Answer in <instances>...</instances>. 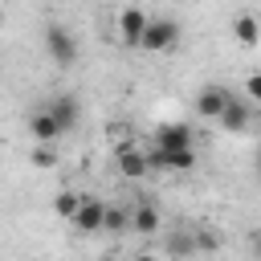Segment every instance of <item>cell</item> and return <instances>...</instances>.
<instances>
[{
    "label": "cell",
    "mask_w": 261,
    "mask_h": 261,
    "mask_svg": "<svg viewBox=\"0 0 261 261\" xmlns=\"http://www.w3.org/2000/svg\"><path fill=\"white\" fill-rule=\"evenodd\" d=\"M143 29H147V16H143L139 8H126V12L118 16V37H122V45H139Z\"/></svg>",
    "instance_id": "obj_12"
},
{
    "label": "cell",
    "mask_w": 261,
    "mask_h": 261,
    "mask_svg": "<svg viewBox=\"0 0 261 261\" xmlns=\"http://www.w3.org/2000/svg\"><path fill=\"white\" fill-rule=\"evenodd\" d=\"M77 204H82V196H77V192H61V196L53 200V212H57V216H65V220H73Z\"/></svg>",
    "instance_id": "obj_16"
},
{
    "label": "cell",
    "mask_w": 261,
    "mask_h": 261,
    "mask_svg": "<svg viewBox=\"0 0 261 261\" xmlns=\"http://www.w3.org/2000/svg\"><path fill=\"white\" fill-rule=\"evenodd\" d=\"M33 163H37V167H53V163H57V155H53V147H45V143H41V147L33 151Z\"/></svg>",
    "instance_id": "obj_17"
},
{
    "label": "cell",
    "mask_w": 261,
    "mask_h": 261,
    "mask_svg": "<svg viewBox=\"0 0 261 261\" xmlns=\"http://www.w3.org/2000/svg\"><path fill=\"white\" fill-rule=\"evenodd\" d=\"M102 212H106L102 200L82 196V204H77V212H73V228H77V232H102Z\"/></svg>",
    "instance_id": "obj_8"
},
{
    "label": "cell",
    "mask_w": 261,
    "mask_h": 261,
    "mask_svg": "<svg viewBox=\"0 0 261 261\" xmlns=\"http://www.w3.org/2000/svg\"><path fill=\"white\" fill-rule=\"evenodd\" d=\"M29 135H33V143H45V147L61 139L57 122L49 118V110H33V118H29Z\"/></svg>",
    "instance_id": "obj_10"
},
{
    "label": "cell",
    "mask_w": 261,
    "mask_h": 261,
    "mask_svg": "<svg viewBox=\"0 0 261 261\" xmlns=\"http://www.w3.org/2000/svg\"><path fill=\"white\" fill-rule=\"evenodd\" d=\"M126 228H130V232H139V237H155V232L163 228V216H159V208H155V204H139V208H130V212H126Z\"/></svg>",
    "instance_id": "obj_6"
},
{
    "label": "cell",
    "mask_w": 261,
    "mask_h": 261,
    "mask_svg": "<svg viewBox=\"0 0 261 261\" xmlns=\"http://www.w3.org/2000/svg\"><path fill=\"white\" fill-rule=\"evenodd\" d=\"M45 49H49V57L57 61V65H73L77 61V37L65 29V24H49L45 29Z\"/></svg>",
    "instance_id": "obj_2"
},
{
    "label": "cell",
    "mask_w": 261,
    "mask_h": 261,
    "mask_svg": "<svg viewBox=\"0 0 261 261\" xmlns=\"http://www.w3.org/2000/svg\"><path fill=\"white\" fill-rule=\"evenodd\" d=\"M155 147L159 151H184V147H192V126H184V122L155 126Z\"/></svg>",
    "instance_id": "obj_7"
},
{
    "label": "cell",
    "mask_w": 261,
    "mask_h": 261,
    "mask_svg": "<svg viewBox=\"0 0 261 261\" xmlns=\"http://www.w3.org/2000/svg\"><path fill=\"white\" fill-rule=\"evenodd\" d=\"M102 232H126V208H110L102 212Z\"/></svg>",
    "instance_id": "obj_15"
},
{
    "label": "cell",
    "mask_w": 261,
    "mask_h": 261,
    "mask_svg": "<svg viewBox=\"0 0 261 261\" xmlns=\"http://www.w3.org/2000/svg\"><path fill=\"white\" fill-rule=\"evenodd\" d=\"M114 159H118V171H122L126 179H143V175L151 171V167H147V159H143V151H135V147H126V143L118 147V155H114Z\"/></svg>",
    "instance_id": "obj_11"
},
{
    "label": "cell",
    "mask_w": 261,
    "mask_h": 261,
    "mask_svg": "<svg viewBox=\"0 0 261 261\" xmlns=\"http://www.w3.org/2000/svg\"><path fill=\"white\" fill-rule=\"evenodd\" d=\"M167 253L171 257H192L196 253V228L192 232H167Z\"/></svg>",
    "instance_id": "obj_14"
},
{
    "label": "cell",
    "mask_w": 261,
    "mask_h": 261,
    "mask_svg": "<svg viewBox=\"0 0 261 261\" xmlns=\"http://www.w3.org/2000/svg\"><path fill=\"white\" fill-rule=\"evenodd\" d=\"M135 261H159V257H155V253H139Z\"/></svg>",
    "instance_id": "obj_19"
},
{
    "label": "cell",
    "mask_w": 261,
    "mask_h": 261,
    "mask_svg": "<svg viewBox=\"0 0 261 261\" xmlns=\"http://www.w3.org/2000/svg\"><path fill=\"white\" fill-rule=\"evenodd\" d=\"M45 110H49V118L57 122V130H61V135H69V130L77 126V118H82V106H77V98H73V94H57Z\"/></svg>",
    "instance_id": "obj_4"
},
{
    "label": "cell",
    "mask_w": 261,
    "mask_h": 261,
    "mask_svg": "<svg viewBox=\"0 0 261 261\" xmlns=\"http://www.w3.org/2000/svg\"><path fill=\"white\" fill-rule=\"evenodd\" d=\"M245 94H249L245 102H253V98H261V77H257V73H249V82H245Z\"/></svg>",
    "instance_id": "obj_18"
},
{
    "label": "cell",
    "mask_w": 261,
    "mask_h": 261,
    "mask_svg": "<svg viewBox=\"0 0 261 261\" xmlns=\"http://www.w3.org/2000/svg\"><path fill=\"white\" fill-rule=\"evenodd\" d=\"M175 41H179V24H175L171 16H159V20H147V29H143V37H139V49L163 53V49H171Z\"/></svg>",
    "instance_id": "obj_1"
},
{
    "label": "cell",
    "mask_w": 261,
    "mask_h": 261,
    "mask_svg": "<svg viewBox=\"0 0 261 261\" xmlns=\"http://www.w3.org/2000/svg\"><path fill=\"white\" fill-rule=\"evenodd\" d=\"M232 37L253 49V45H257V16H253V12H241V16L232 20Z\"/></svg>",
    "instance_id": "obj_13"
},
{
    "label": "cell",
    "mask_w": 261,
    "mask_h": 261,
    "mask_svg": "<svg viewBox=\"0 0 261 261\" xmlns=\"http://www.w3.org/2000/svg\"><path fill=\"white\" fill-rule=\"evenodd\" d=\"M216 122H220L224 130L241 135V130H249V122H253V106H249L245 98H232V94H228V102H224V110L216 114Z\"/></svg>",
    "instance_id": "obj_5"
},
{
    "label": "cell",
    "mask_w": 261,
    "mask_h": 261,
    "mask_svg": "<svg viewBox=\"0 0 261 261\" xmlns=\"http://www.w3.org/2000/svg\"><path fill=\"white\" fill-rule=\"evenodd\" d=\"M224 102H228V90H224V86H204L200 98H196V114H200V118H216V114L224 110Z\"/></svg>",
    "instance_id": "obj_9"
},
{
    "label": "cell",
    "mask_w": 261,
    "mask_h": 261,
    "mask_svg": "<svg viewBox=\"0 0 261 261\" xmlns=\"http://www.w3.org/2000/svg\"><path fill=\"white\" fill-rule=\"evenodd\" d=\"M143 159L155 171H192L196 167V147H184V151H159V147H151Z\"/></svg>",
    "instance_id": "obj_3"
}]
</instances>
